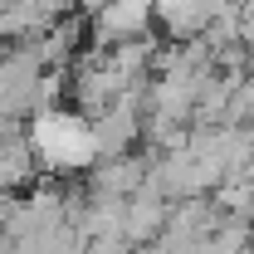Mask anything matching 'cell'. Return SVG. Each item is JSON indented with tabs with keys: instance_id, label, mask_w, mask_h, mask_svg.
Segmentation results:
<instances>
[{
	"instance_id": "6da1fadb",
	"label": "cell",
	"mask_w": 254,
	"mask_h": 254,
	"mask_svg": "<svg viewBox=\"0 0 254 254\" xmlns=\"http://www.w3.org/2000/svg\"><path fill=\"white\" fill-rule=\"evenodd\" d=\"M34 152L49 161V166L73 171V166H88V161H93L98 132H93L88 118L64 113V108H49V113H39V118H34Z\"/></svg>"
},
{
	"instance_id": "7a4b0ae2",
	"label": "cell",
	"mask_w": 254,
	"mask_h": 254,
	"mask_svg": "<svg viewBox=\"0 0 254 254\" xmlns=\"http://www.w3.org/2000/svg\"><path fill=\"white\" fill-rule=\"evenodd\" d=\"M147 20H152V0H108L93 15L98 39H103V44H118V49L147 30Z\"/></svg>"
},
{
	"instance_id": "3957f363",
	"label": "cell",
	"mask_w": 254,
	"mask_h": 254,
	"mask_svg": "<svg viewBox=\"0 0 254 254\" xmlns=\"http://www.w3.org/2000/svg\"><path fill=\"white\" fill-rule=\"evenodd\" d=\"M152 5H157V15L166 20L171 34H195L215 15V0H152Z\"/></svg>"
}]
</instances>
